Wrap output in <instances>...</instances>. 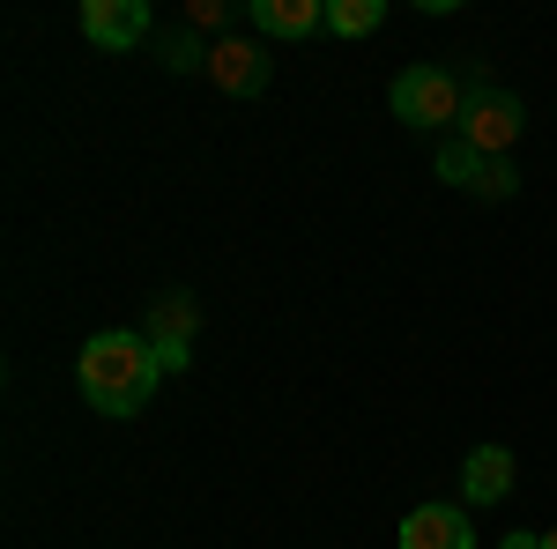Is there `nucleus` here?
Wrapping results in <instances>:
<instances>
[{
	"label": "nucleus",
	"instance_id": "nucleus-13",
	"mask_svg": "<svg viewBox=\"0 0 557 549\" xmlns=\"http://www.w3.org/2000/svg\"><path fill=\"white\" fill-rule=\"evenodd\" d=\"M513 186H520V178H513V164H506V157H491V164H483V178H475L469 194H483V201H506Z\"/></svg>",
	"mask_w": 557,
	"mask_h": 549
},
{
	"label": "nucleus",
	"instance_id": "nucleus-4",
	"mask_svg": "<svg viewBox=\"0 0 557 549\" xmlns=\"http://www.w3.org/2000/svg\"><path fill=\"white\" fill-rule=\"evenodd\" d=\"M268 75H275L268 45H253V38H215L209 45V83L223 89V97H260Z\"/></svg>",
	"mask_w": 557,
	"mask_h": 549
},
{
	"label": "nucleus",
	"instance_id": "nucleus-2",
	"mask_svg": "<svg viewBox=\"0 0 557 549\" xmlns=\"http://www.w3.org/2000/svg\"><path fill=\"white\" fill-rule=\"evenodd\" d=\"M386 104H394V120H401V127H461V104H469V89L454 83V75H446V67H401V75H394V89H386Z\"/></svg>",
	"mask_w": 557,
	"mask_h": 549
},
{
	"label": "nucleus",
	"instance_id": "nucleus-10",
	"mask_svg": "<svg viewBox=\"0 0 557 549\" xmlns=\"http://www.w3.org/2000/svg\"><path fill=\"white\" fill-rule=\"evenodd\" d=\"M386 23V0H327V30L335 38H372Z\"/></svg>",
	"mask_w": 557,
	"mask_h": 549
},
{
	"label": "nucleus",
	"instance_id": "nucleus-14",
	"mask_svg": "<svg viewBox=\"0 0 557 549\" xmlns=\"http://www.w3.org/2000/svg\"><path fill=\"white\" fill-rule=\"evenodd\" d=\"M498 549H543V535H506Z\"/></svg>",
	"mask_w": 557,
	"mask_h": 549
},
{
	"label": "nucleus",
	"instance_id": "nucleus-11",
	"mask_svg": "<svg viewBox=\"0 0 557 549\" xmlns=\"http://www.w3.org/2000/svg\"><path fill=\"white\" fill-rule=\"evenodd\" d=\"M483 164H491V157H475L461 134H454V141H438V178H446V186H475Z\"/></svg>",
	"mask_w": 557,
	"mask_h": 549
},
{
	"label": "nucleus",
	"instance_id": "nucleus-3",
	"mask_svg": "<svg viewBox=\"0 0 557 549\" xmlns=\"http://www.w3.org/2000/svg\"><path fill=\"white\" fill-rule=\"evenodd\" d=\"M528 127V112H520L513 89L498 83H469V104H461V141H469L475 157H506Z\"/></svg>",
	"mask_w": 557,
	"mask_h": 549
},
{
	"label": "nucleus",
	"instance_id": "nucleus-8",
	"mask_svg": "<svg viewBox=\"0 0 557 549\" xmlns=\"http://www.w3.org/2000/svg\"><path fill=\"white\" fill-rule=\"evenodd\" d=\"M513 453L506 446H475L469 461H461V506H498L506 490H513Z\"/></svg>",
	"mask_w": 557,
	"mask_h": 549
},
{
	"label": "nucleus",
	"instance_id": "nucleus-1",
	"mask_svg": "<svg viewBox=\"0 0 557 549\" xmlns=\"http://www.w3.org/2000/svg\"><path fill=\"white\" fill-rule=\"evenodd\" d=\"M157 379H164V364H157L149 335H127V327L89 335L83 357H75V386H83V401L97 416H141Z\"/></svg>",
	"mask_w": 557,
	"mask_h": 549
},
{
	"label": "nucleus",
	"instance_id": "nucleus-6",
	"mask_svg": "<svg viewBox=\"0 0 557 549\" xmlns=\"http://www.w3.org/2000/svg\"><path fill=\"white\" fill-rule=\"evenodd\" d=\"M401 549H475V527H469V506H446L431 498L401 520Z\"/></svg>",
	"mask_w": 557,
	"mask_h": 549
},
{
	"label": "nucleus",
	"instance_id": "nucleus-5",
	"mask_svg": "<svg viewBox=\"0 0 557 549\" xmlns=\"http://www.w3.org/2000/svg\"><path fill=\"white\" fill-rule=\"evenodd\" d=\"M83 38L104 52H134L149 38V0H83Z\"/></svg>",
	"mask_w": 557,
	"mask_h": 549
},
{
	"label": "nucleus",
	"instance_id": "nucleus-7",
	"mask_svg": "<svg viewBox=\"0 0 557 549\" xmlns=\"http://www.w3.org/2000/svg\"><path fill=\"white\" fill-rule=\"evenodd\" d=\"M186 341H194V297L186 290H164L149 304V349H157V364L164 372H186L194 357H186Z\"/></svg>",
	"mask_w": 557,
	"mask_h": 549
},
{
	"label": "nucleus",
	"instance_id": "nucleus-15",
	"mask_svg": "<svg viewBox=\"0 0 557 549\" xmlns=\"http://www.w3.org/2000/svg\"><path fill=\"white\" fill-rule=\"evenodd\" d=\"M543 549H557V527H550V535H543Z\"/></svg>",
	"mask_w": 557,
	"mask_h": 549
},
{
	"label": "nucleus",
	"instance_id": "nucleus-9",
	"mask_svg": "<svg viewBox=\"0 0 557 549\" xmlns=\"http://www.w3.org/2000/svg\"><path fill=\"white\" fill-rule=\"evenodd\" d=\"M253 30L260 38H312V30H327V0H253Z\"/></svg>",
	"mask_w": 557,
	"mask_h": 549
},
{
	"label": "nucleus",
	"instance_id": "nucleus-12",
	"mask_svg": "<svg viewBox=\"0 0 557 549\" xmlns=\"http://www.w3.org/2000/svg\"><path fill=\"white\" fill-rule=\"evenodd\" d=\"M164 67H172V75H186V67H209V52L194 45V30H172V38H164Z\"/></svg>",
	"mask_w": 557,
	"mask_h": 549
}]
</instances>
